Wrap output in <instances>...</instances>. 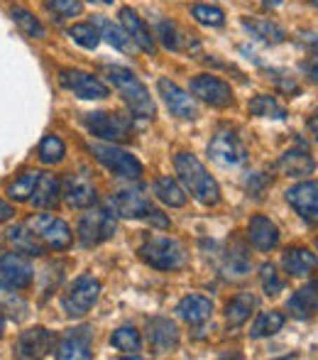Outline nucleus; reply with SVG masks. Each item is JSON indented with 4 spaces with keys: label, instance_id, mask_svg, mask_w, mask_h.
<instances>
[{
    "label": "nucleus",
    "instance_id": "1",
    "mask_svg": "<svg viewBox=\"0 0 318 360\" xmlns=\"http://www.w3.org/2000/svg\"><path fill=\"white\" fill-rule=\"evenodd\" d=\"M174 167L176 174H179V181L184 184V189L194 196L199 204L204 206H216L220 201V189L218 181L211 176V172L204 167V162L199 160L191 152H179L174 157Z\"/></svg>",
    "mask_w": 318,
    "mask_h": 360
},
{
    "label": "nucleus",
    "instance_id": "2",
    "mask_svg": "<svg viewBox=\"0 0 318 360\" xmlns=\"http://www.w3.org/2000/svg\"><path fill=\"white\" fill-rule=\"evenodd\" d=\"M103 74L108 76L113 89L120 94V98L128 103V108L133 110L135 118H154V115H157V105H154V101H152V94H150L147 86L130 72V69L103 67Z\"/></svg>",
    "mask_w": 318,
    "mask_h": 360
},
{
    "label": "nucleus",
    "instance_id": "3",
    "mask_svg": "<svg viewBox=\"0 0 318 360\" xmlns=\"http://www.w3.org/2000/svg\"><path fill=\"white\" fill-rule=\"evenodd\" d=\"M140 257L147 262L150 267L161 272H174L181 270L186 262V248L179 240L166 236H152L140 245Z\"/></svg>",
    "mask_w": 318,
    "mask_h": 360
},
{
    "label": "nucleus",
    "instance_id": "4",
    "mask_svg": "<svg viewBox=\"0 0 318 360\" xmlns=\"http://www.w3.org/2000/svg\"><path fill=\"white\" fill-rule=\"evenodd\" d=\"M84 123L88 128V133L98 140L113 145H125L135 138L133 120L123 113H110V110H95V113H86Z\"/></svg>",
    "mask_w": 318,
    "mask_h": 360
},
{
    "label": "nucleus",
    "instance_id": "5",
    "mask_svg": "<svg viewBox=\"0 0 318 360\" xmlns=\"http://www.w3.org/2000/svg\"><path fill=\"white\" fill-rule=\"evenodd\" d=\"M115 211L108 206H95V209L86 211L79 221V243L84 248H95L100 243L110 240L115 236Z\"/></svg>",
    "mask_w": 318,
    "mask_h": 360
},
{
    "label": "nucleus",
    "instance_id": "6",
    "mask_svg": "<svg viewBox=\"0 0 318 360\" xmlns=\"http://www.w3.org/2000/svg\"><path fill=\"white\" fill-rule=\"evenodd\" d=\"M91 152H93V157L105 167V169L113 172V174L120 176V179H140L145 172L143 162H140L138 157L130 155L128 150H123V147H118L113 143L91 145Z\"/></svg>",
    "mask_w": 318,
    "mask_h": 360
},
{
    "label": "nucleus",
    "instance_id": "7",
    "mask_svg": "<svg viewBox=\"0 0 318 360\" xmlns=\"http://www.w3.org/2000/svg\"><path fill=\"white\" fill-rule=\"evenodd\" d=\"M27 228L37 236V240L44 243L49 250H67L74 240V233L67 221L52 214H34L27 221Z\"/></svg>",
    "mask_w": 318,
    "mask_h": 360
},
{
    "label": "nucleus",
    "instance_id": "8",
    "mask_svg": "<svg viewBox=\"0 0 318 360\" xmlns=\"http://www.w3.org/2000/svg\"><path fill=\"white\" fill-rule=\"evenodd\" d=\"M100 297V282L93 280L91 275H81L77 277V282L72 285L67 294L62 299V309L69 314L72 319H81L93 309V304Z\"/></svg>",
    "mask_w": 318,
    "mask_h": 360
},
{
    "label": "nucleus",
    "instance_id": "9",
    "mask_svg": "<svg viewBox=\"0 0 318 360\" xmlns=\"http://www.w3.org/2000/svg\"><path fill=\"white\" fill-rule=\"evenodd\" d=\"M208 155H211V160L218 162L220 167H240L250 160L247 147L242 145V140L228 128L218 130V133L213 135V140H211V145H208Z\"/></svg>",
    "mask_w": 318,
    "mask_h": 360
},
{
    "label": "nucleus",
    "instance_id": "10",
    "mask_svg": "<svg viewBox=\"0 0 318 360\" xmlns=\"http://www.w3.org/2000/svg\"><path fill=\"white\" fill-rule=\"evenodd\" d=\"M91 346H93V328L91 326L69 328L57 341L54 356L59 360H91L93 358Z\"/></svg>",
    "mask_w": 318,
    "mask_h": 360
},
{
    "label": "nucleus",
    "instance_id": "11",
    "mask_svg": "<svg viewBox=\"0 0 318 360\" xmlns=\"http://www.w3.org/2000/svg\"><path fill=\"white\" fill-rule=\"evenodd\" d=\"M191 94L204 103L213 105V108H228L233 105V89L228 81L218 79L213 74H201L191 81Z\"/></svg>",
    "mask_w": 318,
    "mask_h": 360
},
{
    "label": "nucleus",
    "instance_id": "12",
    "mask_svg": "<svg viewBox=\"0 0 318 360\" xmlns=\"http://www.w3.org/2000/svg\"><path fill=\"white\" fill-rule=\"evenodd\" d=\"M59 84L67 91H72L74 96L86 101H95V98H105L108 96V86L93 74L79 72V69H62L59 72Z\"/></svg>",
    "mask_w": 318,
    "mask_h": 360
},
{
    "label": "nucleus",
    "instance_id": "13",
    "mask_svg": "<svg viewBox=\"0 0 318 360\" xmlns=\"http://www.w3.org/2000/svg\"><path fill=\"white\" fill-rule=\"evenodd\" d=\"M0 280L10 289H27L34 280L32 262L22 252H5L0 255Z\"/></svg>",
    "mask_w": 318,
    "mask_h": 360
},
{
    "label": "nucleus",
    "instance_id": "14",
    "mask_svg": "<svg viewBox=\"0 0 318 360\" xmlns=\"http://www.w3.org/2000/svg\"><path fill=\"white\" fill-rule=\"evenodd\" d=\"M157 91H159L161 101H164V105L171 110V115H176V118H181V120H194L196 115H199L196 101L191 98V96L186 94L184 89H179V86H176L171 79H166V76H159Z\"/></svg>",
    "mask_w": 318,
    "mask_h": 360
},
{
    "label": "nucleus",
    "instance_id": "15",
    "mask_svg": "<svg viewBox=\"0 0 318 360\" xmlns=\"http://www.w3.org/2000/svg\"><path fill=\"white\" fill-rule=\"evenodd\" d=\"M286 204L296 211L304 221L316 223L318 218V184L314 179L311 181H301V184L286 189Z\"/></svg>",
    "mask_w": 318,
    "mask_h": 360
},
{
    "label": "nucleus",
    "instance_id": "16",
    "mask_svg": "<svg viewBox=\"0 0 318 360\" xmlns=\"http://www.w3.org/2000/svg\"><path fill=\"white\" fill-rule=\"evenodd\" d=\"M120 25H123V30L130 34V39H133L145 54H150V57L157 54V42H154V37H152V30L145 25V20L140 18L133 8L120 10Z\"/></svg>",
    "mask_w": 318,
    "mask_h": 360
},
{
    "label": "nucleus",
    "instance_id": "17",
    "mask_svg": "<svg viewBox=\"0 0 318 360\" xmlns=\"http://www.w3.org/2000/svg\"><path fill=\"white\" fill-rule=\"evenodd\" d=\"M52 351V333L42 326L27 328L18 336L15 356L18 358H44Z\"/></svg>",
    "mask_w": 318,
    "mask_h": 360
},
{
    "label": "nucleus",
    "instance_id": "18",
    "mask_svg": "<svg viewBox=\"0 0 318 360\" xmlns=\"http://www.w3.org/2000/svg\"><path fill=\"white\" fill-rule=\"evenodd\" d=\"M62 196L67 201V206H72V209H91L95 204V199H98L95 186L84 174H69L64 179Z\"/></svg>",
    "mask_w": 318,
    "mask_h": 360
},
{
    "label": "nucleus",
    "instance_id": "19",
    "mask_svg": "<svg viewBox=\"0 0 318 360\" xmlns=\"http://www.w3.org/2000/svg\"><path fill=\"white\" fill-rule=\"evenodd\" d=\"M59 199H62V181L57 179V174L39 172L37 181H34V189L27 201H32V206H37V209L49 211V209H57Z\"/></svg>",
    "mask_w": 318,
    "mask_h": 360
},
{
    "label": "nucleus",
    "instance_id": "20",
    "mask_svg": "<svg viewBox=\"0 0 318 360\" xmlns=\"http://www.w3.org/2000/svg\"><path fill=\"white\" fill-rule=\"evenodd\" d=\"M247 238H250L252 248L262 252H270L279 245V228L274 221H270L267 216H252L250 226H247Z\"/></svg>",
    "mask_w": 318,
    "mask_h": 360
},
{
    "label": "nucleus",
    "instance_id": "21",
    "mask_svg": "<svg viewBox=\"0 0 318 360\" xmlns=\"http://www.w3.org/2000/svg\"><path fill=\"white\" fill-rule=\"evenodd\" d=\"M147 338H150V346L157 353H171L179 346V328H176V323L171 319L157 316L150 321Z\"/></svg>",
    "mask_w": 318,
    "mask_h": 360
},
{
    "label": "nucleus",
    "instance_id": "22",
    "mask_svg": "<svg viewBox=\"0 0 318 360\" xmlns=\"http://www.w3.org/2000/svg\"><path fill=\"white\" fill-rule=\"evenodd\" d=\"M176 314L184 319L189 326H201L213 316V302L201 294H186L179 304H176Z\"/></svg>",
    "mask_w": 318,
    "mask_h": 360
},
{
    "label": "nucleus",
    "instance_id": "23",
    "mask_svg": "<svg viewBox=\"0 0 318 360\" xmlns=\"http://www.w3.org/2000/svg\"><path fill=\"white\" fill-rule=\"evenodd\" d=\"M113 209L123 218H145L152 211V201L140 189H125L113 199Z\"/></svg>",
    "mask_w": 318,
    "mask_h": 360
},
{
    "label": "nucleus",
    "instance_id": "24",
    "mask_svg": "<svg viewBox=\"0 0 318 360\" xmlns=\"http://www.w3.org/2000/svg\"><path fill=\"white\" fill-rule=\"evenodd\" d=\"M286 275L291 277H306L309 272L316 270V252L309 248H289L281 257Z\"/></svg>",
    "mask_w": 318,
    "mask_h": 360
},
{
    "label": "nucleus",
    "instance_id": "25",
    "mask_svg": "<svg viewBox=\"0 0 318 360\" xmlns=\"http://www.w3.org/2000/svg\"><path fill=\"white\" fill-rule=\"evenodd\" d=\"M318 294H316V280H311L306 287H301L299 292H294L286 302V311L294 319H311L316 314Z\"/></svg>",
    "mask_w": 318,
    "mask_h": 360
},
{
    "label": "nucleus",
    "instance_id": "26",
    "mask_svg": "<svg viewBox=\"0 0 318 360\" xmlns=\"http://www.w3.org/2000/svg\"><path fill=\"white\" fill-rule=\"evenodd\" d=\"M277 167H279L281 172H284L286 176H306L314 172L316 162L314 157H311L309 150H289L281 155V160L277 162Z\"/></svg>",
    "mask_w": 318,
    "mask_h": 360
},
{
    "label": "nucleus",
    "instance_id": "27",
    "mask_svg": "<svg viewBox=\"0 0 318 360\" xmlns=\"http://www.w3.org/2000/svg\"><path fill=\"white\" fill-rule=\"evenodd\" d=\"M255 307H257V297L252 292L235 294L228 302V307H225V321H228V326L230 328L242 326L250 319V314L255 311Z\"/></svg>",
    "mask_w": 318,
    "mask_h": 360
},
{
    "label": "nucleus",
    "instance_id": "28",
    "mask_svg": "<svg viewBox=\"0 0 318 360\" xmlns=\"http://www.w3.org/2000/svg\"><path fill=\"white\" fill-rule=\"evenodd\" d=\"M242 27L250 30V32L265 44H281L286 39L284 30H281L277 22H272V20H267V18H245V20H242Z\"/></svg>",
    "mask_w": 318,
    "mask_h": 360
},
{
    "label": "nucleus",
    "instance_id": "29",
    "mask_svg": "<svg viewBox=\"0 0 318 360\" xmlns=\"http://www.w3.org/2000/svg\"><path fill=\"white\" fill-rule=\"evenodd\" d=\"M93 25L98 27V32H100V37H105L110 44H113L115 49H120V52H133V47H135V42L130 39V34L123 30V25H115V22H110L108 18H103V15H98V18L93 20Z\"/></svg>",
    "mask_w": 318,
    "mask_h": 360
},
{
    "label": "nucleus",
    "instance_id": "30",
    "mask_svg": "<svg viewBox=\"0 0 318 360\" xmlns=\"http://www.w3.org/2000/svg\"><path fill=\"white\" fill-rule=\"evenodd\" d=\"M157 37H159V42L164 44V49H169V52H184L186 47H189V42L191 44H196L194 39V34H186V32H181V27L176 22H169V20H161V22L157 25Z\"/></svg>",
    "mask_w": 318,
    "mask_h": 360
},
{
    "label": "nucleus",
    "instance_id": "31",
    "mask_svg": "<svg viewBox=\"0 0 318 360\" xmlns=\"http://www.w3.org/2000/svg\"><path fill=\"white\" fill-rule=\"evenodd\" d=\"M152 191L154 196L161 201V204L171 206V209H181V206H186V194L184 189H181L179 184H176L171 176H157L152 184Z\"/></svg>",
    "mask_w": 318,
    "mask_h": 360
},
{
    "label": "nucleus",
    "instance_id": "32",
    "mask_svg": "<svg viewBox=\"0 0 318 360\" xmlns=\"http://www.w3.org/2000/svg\"><path fill=\"white\" fill-rule=\"evenodd\" d=\"M8 240L13 243L15 250L22 252V255H32V257L44 255V245H39L37 236H34L27 226H13L8 231Z\"/></svg>",
    "mask_w": 318,
    "mask_h": 360
},
{
    "label": "nucleus",
    "instance_id": "33",
    "mask_svg": "<svg viewBox=\"0 0 318 360\" xmlns=\"http://www.w3.org/2000/svg\"><path fill=\"white\" fill-rule=\"evenodd\" d=\"M247 110H250L252 115H257V118H274V120L286 118L284 105H279L274 96H267V94L255 96V98L247 103Z\"/></svg>",
    "mask_w": 318,
    "mask_h": 360
},
{
    "label": "nucleus",
    "instance_id": "34",
    "mask_svg": "<svg viewBox=\"0 0 318 360\" xmlns=\"http://www.w3.org/2000/svg\"><path fill=\"white\" fill-rule=\"evenodd\" d=\"M286 316L281 311H262L260 316L255 319L250 328V336L252 338H267V336H274L277 331H281L284 326Z\"/></svg>",
    "mask_w": 318,
    "mask_h": 360
},
{
    "label": "nucleus",
    "instance_id": "35",
    "mask_svg": "<svg viewBox=\"0 0 318 360\" xmlns=\"http://www.w3.org/2000/svg\"><path fill=\"white\" fill-rule=\"evenodd\" d=\"M10 15H13V20L18 22V27L22 30L27 37H32V39H44V37H47V30H44V25L39 22V20L34 18L29 10L20 8V5H13Z\"/></svg>",
    "mask_w": 318,
    "mask_h": 360
},
{
    "label": "nucleus",
    "instance_id": "36",
    "mask_svg": "<svg viewBox=\"0 0 318 360\" xmlns=\"http://www.w3.org/2000/svg\"><path fill=\"white\" fill-rule=\"evenodd\" d=\"M64 155H67V147H64V143L57 138V135H47V138L39 143L37 157L42 165H47V167L59 165V162L64 160Z\"/></svg>",
    "mask_w": 318,
    "mask_h": 360
},
{
    "label": "nucleus",
    "instance_id": "37",
    "mask_svg": "<svg viewBox=\"0 0 318 360\" xmlns=\"http://www.w3.org/2000/svg\"><path fill=\"white\" fill-rule=\"evenodd\" d=\"M37 176H39L37 169H27L20 176H15V181H10L8 184V196L13 201H27L29 194H32V189H34Z\"/></svg>",
    "mask_w": 318,
    "mask_h": 360
},
{
    "label": "nucleus",
    "instance_id": "38",
    "mask_svg": "<svg viewBox=\"0 0 318 360\" xmlns=\"http://www.w3.org/2000/svg\"><path fill=\"white\" fill-rule=\"evenodd\" d=\"M110 343H113L118 351L133 353V356H138V351L143 348V338H140V331H138V328H133V326L118 328V331L110 336Z\"/></svg>",
    "mask_w": 318,
    "mask_h": 360
},
{
    "label": "nucleus",
    "instance_id": "39",
    "mask_svg": "<svg viewBox=\"0 0 318 360\" xmlns=\"http://www.w3.org/2000/svg\"><path fill=\"white\" fill-rule=\"evenodd\" d=\"M69 37L74 39L77 44H81L84 49H95L100 42V32L93 22H79L69 27Z\"/></svg>",
    "mask_w": 318,
    "mask_h": 360
},
{
    "label": "nucleus",
    "instance_id": "40",
    "mask_svg": "<svg viewBox=\"0 0 318 360\" xmlns=\"http://www.w3.org/2000/svg\"><path fill=\"white\" fill-rule=\"evenodd\" d=\"M191 18H194L196 22L206 25V27H223L225 25L223 10L216 8V5H194V8H191Z\"/></svg>",
    "mask_w": 318,
    "mask_h": 360
},
{
    "label": "nucleus",
    "instance_id": "41",
    "mask_svg": "<svg viewBox=\"0 0 318 360\" xmlns=\"http://www.w3.org/2000/svg\"><path fill=\"white\" fill-rule=\"evenodd\" d=\"M252 267V260L250 255L245 252V248H233V250H228V255H225V272L233 277H242L247 275Z\"/></svg>",
    "mask_w": 318,
    "mask_h": 360
},
{
    "label": "nucleus",
    "instance_id": "42",
    "mask_svg": "<svg viewBox=\"0 0 318 360\" xmlns=\"http://www.w3.org/2000/svg\"><path fill=\"white\" fill-rule=\"evenodd\" d=\"M260 282H262V287H265L267 297H274V294H279L281 289H284V280H279V275H277L272 262H265V265L260 267Z\"/></svg>",
    "mask_w": 318,
    "mask_h": 360
},
{
    "label": "nucleus",
    "instance_id": "43",
    "mask_svg": "<svg viewBox=\"0 0 318 360\" xmlns=\"http://www.w3.org/2000/svg\"><path fill=\"white\" fill-rule=\"evenodd\" d=\"M44 3H47L49 13L57 15V20L74 18V15H81V10H84L81 0H44Z\"/></svg>",
    "mask_w": 318,
    "mask_h": 360
},
{
    "label": "nucleus",
    "instance_id": "44",
    "mask_svg": "<svg viewBox=\"0 0 318 360\" xmlns=\"http://www.w3.org/2000/svg\"><path fill=\"white\" fill-rule=\"evenodd\" d=\"M145 218H147V223H152V226H157V228H164V231L169 228V218H166V216L161 214V211H157V209H152Z\"/></svg>",
    "mask_w": 318,
    "mask_h": 360
},
{
    "label": "nucleus",
    "instance_id": "45",
    "mask_svg": "<svg viewBox=\"0 0 318 360\" xmlns=\"http://www.w3.org/2000/svg\"><path fill=\"white\" fill-rule=\"evenodd\" d=\"M15 216V209L10 204H5V201H0V223L10 221V218Z\"/></svg>",
    "mask_w": 318,
    "mask_h": 360
},
{
    "label": "nucleus",
    "instance_id": "46",
    "mask_svg": "<svg viewBox=\"0 0 318 360\" xmlns=\"http://www.w3.org/2000/svg\"><path fill=\"white\" fill-rule=\"evenodd\" d=\"M281 3H284V0H262V5H265V8H279Z\"/></svg>",
    "mask_w": 318,
    "mask_h": 360
},
{
    "label": "nucleus",
    "instance_id": "47",
    "mask_svg": "<svg viewBox=\"0 0 318 360\" xmlns=\"http://www.w3.org/2000/svg\"><path fill=\"white\" fill-rule=\"evenodd\" d=\"M91 3H95V5H113V0H91Z\"/></svg>",
    "mask_w": 318,
    "mask_h": 360
},
{
    "label": "nucleus",
    "instance_id": "48",
    "mask_svg": "<svg viewBox=\"0 0 318 360\" xmlns=\"http://www.w3.org/2000/svg\"><path fill=\"white\" fill-rule=\"evenodd\" d=\"M3 331H5V316H3V311H0V336H3Z\"/></svg>",
    "mask_w": 318,
    "mask_h": 360
},
{
    "label": "nucleus",
    "instance_id": "49",
    "mask_svg": "<svg viewBox=\"0 0 318 360\" xmlns=\"http://www.w3.org/2000/svg\"><path fill=\"white\" fill-rule=\"evenodd\" d=\"M311 5H316V0H311Z\"/></svg>",
    "mask_w": 318,
    "mask_h": 360
}]
</instances>
